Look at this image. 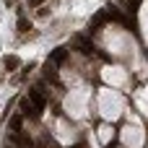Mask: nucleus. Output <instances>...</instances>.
Segmentation results:
<instances>
[{
  "label": "nucleus",
  "mask_w": 148,
  "mask_h": 148,
  "mask_svg": "<svg viewBox=\"0 0 148 148\" xmlns=\"http://www.w3.org/2000/svg\"><path fill=\"white\" fill-rule=\"evenodd\" d=\"M29 99H31V104H34V107H36L39 112H42V109L47 107V94L42 91V86H34V88L29 91Z\"/></svg>",
  "instance_id": "1"
},
{
  "label": "nucleus",
  "mask_w": 148,
  "mask_h": 148,
  "mask_svg": "<svg viewBox=\"0 0 148 148\" xmlns=\"http://www.w3.org/2000/svg\"><path fill=\"white\" fill-rule=\"evenodd\" d=\"M21 114L23 117H39V109L31 104V99H21Z\"/></svg>",
  "instance_id": "2"
},
{
  "label": "nucleus",
  "mask_w": 148,
  "mask_h": 148,
  "mask_svg": "<svg viewBox=\"0 0 148 148\" xmlns=\"http://www.w3.org/2000/svg\"><path fill=\"white\" fill-rule=\"evenodd\" d=\"M10 140H13L16 146H23V148L31 146V138H26V135H18V133H13V135H10Z\"/></svg>",
  "instance_id": "3"
},
{
  "label": "nucleus",
  "mask_w": 148,
  "mask_h": 148,
  "mask_svg": "<svg viewBox=\"0 0 148 148\" xmlns=\"http://www.w3.org/2000/svg\"><path fill=\"white\" fill-rule=\"evenodd\" d=\"M78 49H81L83 55H94V44L86 42V39H78Z\"/></svg>",
  "instance_id": "4"
},
{
  "label": "nucleus",
  "mask_w": 148,
  "mask_h": 148,
  "mask_svg": "<svg viewBox=\"0 0 148 148\" xmlns=\"http://www.w3.org/2000/svg\"><path fill=\"white\" fill-rule=\"evenodd\" d=\"M3 65H5V70L10 73V70H16L21 62H18V57H13V55H10V57H5V60H3Z\"/></svg>",
  "instance_id": "5"
},
{
  "label": "nucleus",
  "mask_w": 148,
  "mask_h": 148,
  "mask_svg": "<svg viewBox=\"0 0 148 148\" xmlns=\"http://www.w3.org/2000/svg\"><path fill=\"white\" fill-rule=\"evenodd\" d=\"M21 122H23V120H21V114H16V117L10 120V130H16V133H21Z\"/></svg>",
  "instance_id": "6"
},
{
  "label": "nucleus",
  "mask_w": 148,
  "mask_h": 148,
  "mask_svg": "<svg viewBox=\"0 0 148 148\" xmlns=\"http://www.w3.org/2000/svg\"><path fill=\"white\" fill-rule=\"evenodd\" d=\"M29 29H31V26H29V21L21 16V18H18V31H29Z\"/></svg>",
  "instance_id": "7"
},
{
  "label": "nucleus",
  "mask_w": 148,
  "mask_h": 148,
  "mask_svg": "<svg viewBox=\"0 0 148 148\" xmlns=\"http://www.w3.org/2000/svg\"><path fill=\"white\" fill-rule=\"evenodd\" d=\"M62 57H65V49H55V52H52V60H57V62H60Z\"/></svg>",
  "instance_id": "8"
},
{
  "label": "nucleus",
  "mask_w": 148,
  "mask_h": 148,
  "mask_svg": "<svg viewBox=\"0 0 148 148\" xmlns=\"http://www.w3.org/2000/svg\"><path fill=\"white\" fill-rule=\"evenodd\" d=\"M138 5H140V0H130V3H127V10H135Z\"/></svg>",
  "instance_id": "9"
}]
</instances>
